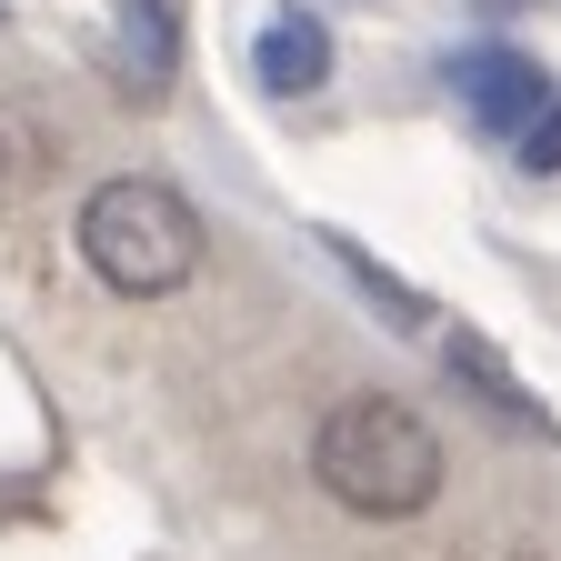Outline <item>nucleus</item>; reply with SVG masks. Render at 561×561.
Segmentation results:
<instances>
[{"mask_svg": "<svg viewBox=\"0 0 561 561\" xmlns=\"http://www.w3.org/2000/svg\"><path fill=\"white\" fill-rule=\"evenodd\" d=\"M512 161H522L531 181H551V171H561V91H551V101H541V111L512 130Z\"/></svg>", "mask_w": 561, "mask_h": 561, "instance_id": "obj_8", "label": "nucleus"}, {"mask_svg": "<svg viewBox=\"0 0 561 561\" xmlns=\"http://www.w3.org/2000/svg\"><path fill=\"white\" fill-rule=\"evenodd\" d=\"M81 261L111 280L121 301H171L181 280H201L210 231H201V210H191L171 181L111 171V181L81 201Z\"/></svg>", "mask_w": 561, "mask_h": 561, "instance_id": "obj_2", "label": "nucleus"}, {"mask_svg": "<svg viewBox=\"0 0 561 561\" xmlns=\"http://www.w3.org/2000/svg\"><path fill=\"white\" fill-rule=\"evenodd\" d=\"M50 161H60L50 111H41V101H21V91H0V201L41 191V181H50Z\"/></svg>", "mask_w": 561, "mask_h": 561, "instance_id": "obj_6", "label": "nucleus"}, {"mask_svg": "<svg viewBox=\"0 0 561 561\" xmlns=\"http://www.w3.org/2000/svg\"><path fill=\"white\" fill-rule=\"evenodd\" d=\"M251 70H261V91L301 101V91H321V81H331V31H321L311 11H280V21L251 41Z\"/></svg>", "mask_w": 561, "mask_h": 561, "instance_id": "obj_4", "label": "nucleus"}, {"mask_svg": "<svg viewBox=\"0 0 561 561\" xmlns=\"http://www.w3.org/2000/svg\"><path fill=\"white\" fill-rule=\"evenodd\" d=\"M442 362H451V371H461V381H471L491 411H502L512 432H541V442H551V401H531V381H522V371H512V362H502V351H491L481 331H451V341H442Z\"/></svg>", "mask_w": 561, "mask_h": 561, "instance_id": "obj_5", "label": "nucleus"}, {"mask_svg": "<svg viewBox=\"0 0 561 561\" xmlns=\"http://www.w3.org/2000/svg\"><path fill=\"white\" fill-rule=\"evenodd\" d=\"M331 261H341V271H351V280H362V291L381 301V321H401V331H421V321H432V301H421L411 280H391V271H381L362 241H351V231H331Z\"/></svg>", "mask_w": 561, "mask_h": 561, "instance_id": "obj_7", "label": "nucleus"}, {"mask_svg": "<svg viewBox=\"0 0 561 561\" xmlns=\"http://www.w3.org/2000/svg\"><path fill=\"white\" fill-rule=\"evenodd\" d=\"M311 471L341 512H362V522H411V512H432L442 502V481H451V451L442 432L421 421L411 401H331L321 411V432H311Z\"/></svg>", "mask_w": 561, "mask_h": 561, "instance_id": "obj_1", "label": "nucleus"}, {"mask_svg": "<svg viewBox=\"0 0 561 561\" xmlns=\"http://www.w3.org/2000/svg\"><path fill=\"white\" fill-rule=\"evenodd\" d=\"M451 91H461V111L481 121V130H522L541 101H551V70L531 60V50H512V41H481V50H461L451 60Z\"/></svg>", "mask_w": 561, "mask_h": 561, "instance_id": "obj_3", "label": "nucleus"}]
</instances>
